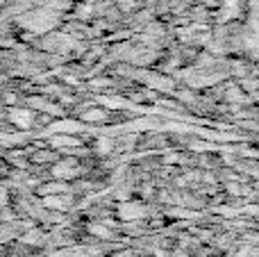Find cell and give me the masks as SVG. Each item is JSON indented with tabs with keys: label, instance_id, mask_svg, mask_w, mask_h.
I'll list each match as a JSON object with an SVG mask.
<instances>
[{
	"label": "cell",
	"instance_id": "7a4b0ae2",
	"mask_svg": "<svg viewBox=\"0 0 259 257\" xmlns=\"http://www.w3.org/2000/svg\"><path fill=\"white\" fill-rule=\"evenodd\" d=\"M109 148H112V141H107V139L98 141V150H100V153H109Z\"/></svg>",
	"mask_w": 259,
	"mask_h": 257
},
{
	"label": "cell",
	"instance_id": "6da1fadb",
	"mask_svg": "<svg viewBox=\"0 0 259 257\" xmlns=\"http://www.w3.org/2000/svg\"><path fill=\"white\" fill-rule=\"evenodd\" d=\"M12 121L18 123V125H23V127H27L32 123V118H30V112H23V109H18V112H12Z\"/></svg>",
	"mask_w": 259,
	"mask_h": 257
}]
</instances>
